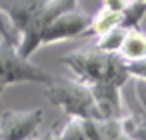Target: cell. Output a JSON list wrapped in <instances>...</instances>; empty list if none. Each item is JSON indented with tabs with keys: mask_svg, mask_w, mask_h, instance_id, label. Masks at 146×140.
Here are the masks:
<instances>
[{
	"mask_svg": "<svg viewBox=\"0 0 146 140\" xmlns=\"http://www.w3.org/2000/svg\"><path fill=\"white\" fill-rule=\"evenodd\" d=\"M74 76L82 78L90 86H124L130 80L126 60L120 54L104 52L96 44L76 48L60 60Z\"/></svg>",
	"mask_w": 146,
	"mask_h": 140,
	"instance_id": "obj_1",
	"label": "cell"
},
{
	"mask_svg": "<svg viewBox=\"0 0 146 140\" xmlns=\"http://www.w3.org/2000/svg\"><path fill=\"white\" fill-rule=\"evenodd\" d=\"M46 88V98L50 104L60 108L66 116H78V118H92L100 120V112L96 106V98L92 92V86L84 82L78 76H54Z\"/></svg>",
	"mask_w": 146,
	"mask_h": 140,
	"instance_id": "obj_2",
	"label": "cell"
},
{
	"mask_svg": "<svg viewBox=\"0 0 146 140\" xmlns=\"http://www.w3.org/2000/svg\"><path fill=\"white\" fill-rule=\"evenodd\" d=\"M52 74L44 68L30 62V58L22 56L18 46L8 40H0V96L4 88L18 82H34V84H50Z\"/></svg>",
	"mask_w": 146,
	"mask_h": 140,
	"instance_id": "obj_3",
	"label": "cell"
},
{
	"mask_svg": "<svg viewBox=\"0 0 146 140\" xmlns=\"http://www.w3.org/2000/svg\"><path fill=\"white\" fill-rule=\"evenodd\" d=\"M44 120L42 108L4 110L0 114V140H34Z\"/></svg>",
	"mask_w": 146,
	"mask_h": 140,
	"instance_id": "obj_4",
	"label": "cell"
},
{
	"mask_svg": "<svg viewBox=\"0 0 146 140\" xmlns=\"http://www.w3.org/2000/svg\"><path fill=\"white\" fill-rule=\"evenodd\" d=\"M88 26H90V16L84 10H80L78 6L68 8V10L60 12L58 16H54L48 22V26L42 30L40 46L54 44V42H60V40H66V38L82 36V34L88 32Z\"/></svg>",
	"mask_w": 146,
	"mask_h": 140,
	"instance_id": "obj_5",
	"label": "cell"
},
{
	"mask_svg": "<svg viewBox=\"0 0 146 140\" xmlns=\"http://www.w3.org/2000/svg\"><path fill=\"white\" fill-rule=\"evenodd\" d=\"M118 54L124 60H136V58L146 56V32L140 30L138 26L128 28L126 34H124V40L120 44Z\"/></svg>",
	"mask_w": 146,
	"mask_h": 140,
	"instance_id": "obj_6",
	"label": "cell"
},
{
	"mask_svg": "<svg viewBox=\"0 0 146 140\" xmlns=\"http://www.w3.org/2000/svg\"><path fill=\"white\" fill-rule=\"evenodd\" d=\"M120 20H122V12H116V10H112V8H108V6H100L98 8V12L94 14V16H90V26H88V32L86 34H92V36H102L104 32H108L110 28H114V26H118L120 24ZM122 26V24H120Z\"/></svg>",
	"mask_w": 146,
	"mask_h": 140,
	"instance_id": "obj_7",
	"label": "cell"
},
{
	"mask_svg": "<svg viewBox=\"0 0 146 140\" xmlns=\"http://www.w3.org/2000/svg\"><path fill=\"white\" fill-rule=\"evenodd\" d=\"M56 140H86V118L66 116L60 128H54Z\"/></svg>",
	"mask_w": 146,
	"mask_h": 140,
	"instance_id": "obj_8",
	"label": "cell"
},
{
	"mask_svg": "<svg viewBox=\"0 0 146 140\" xmlns=\"http://www.w3.org/2000/svg\"><path fill=\"white\" fill-rule=\"evenodd\" d=\"M122 130L134 138V140H146V112L142 114H134V112H128L122 120Z\"/></svg>",
	"mask_w": 146,
	"mask_h": 140,
	"instance_id": "obj_9",
	"label": "cell"
},
{
	"mask_svg": "<svg viewBox=\"0 0 146 140\" xmlns=\"http://www.w3.org/2000/svg\"><path fill=\"white\" fill-rule=\"evenodd\" d=\"M126 30H128V28H124V26H120V24L114 26V28H110L108 32H104L102 36L96 38V46H98L100 50H104V52H114V54H118Z\"/></svg>",
	"mask_w": 146,
	"mask_h": 140,
	"instance_id": "obj_10",
	"label": "cell"
},
{
	"mask_svg": "<svg viewBox=\"0 0 146 140\" xmlns=\"http://www.w3.org/2000/svg\"><path fill=\"white\" fill-rule=\"evenodd\" d=\"M0 32H2V38L4 40H8V42H14L16 46H18V34H16V30H14V26L10 24V20H8V16L4 14V10L0 8Z\"/></svg>",
	"mask_w": 146,
	"mask_h": 140,
	"instance_id": "obj_11",
	"label": "cell"
},
{
	"mask_svg": "<svg viewBox=\"0 0 146 140\" xmlns=\"http://www.w3.org/2000/svg\"><path fill=\"white\" fill-rule=\"evenodd\" d=\"M126 68L130 78H146V56L136 60H126Z\"/></svg>",
	"mask_w": 146,
	"mask_h": 140,
	"instance_id": "obj_12",
	"label": "cell"
},
{
	"mask_svg": "<svg viewBox=\"0 0 146 140\" xmlns=\"http://www.w3.org/2000/svg\"><path fill=\"white\" fill-rule=\"evenodd\" d=\"M104 122H106V130H108L110 140H134V138H130V136L122 130L120 120H104Z\"/></svg>",
	"mask_w": 146,
	"mask_h": 140,
	"instance_id": "obj_13",
	"label": "cell"
},
{
	"mask_svg": "<svg viewBox=\"0 0 146 140\" xmlns=\"http://www.w3.org/2000/svg\"><path fill=\"white\" fill-rule=\"evenodd\" d=\"M134 96L146 112V78H134Z\"/></svg>",
	"mask_w": 146,
	"mask_h": 140,
	"instance_id": "obj_14",
	"label": "cell"
},
{
	"mask_svg": "<svg viewBox=\"0 0 146 140\" xmlns=\"http://www.w3.org/2000/svg\"><path fill=\"white\" fill-rule=\"evenodd\" d=\"M34 140H56V134H54V130H50V132H46L44 136H36Z\"/></svg>",
	"mask_w": 146,
	"mask_h": 140,
	"instance_id": "obj_15",
	"label": "cell"
},
{
	"mask_svg": "<svg viewBox=\"0 0 146 140\" xmlns=\"http://www.w3.org/2000/svg\"><path fill=\"white\" fill-rule=\"evenodd\" d=\"M0 40H4V38H2V32H0Z\"/></svg>",
	"mask_w": 146,
	"mask_h": 140,
	"instance_id": "obj_16",
	"label": "cell"
},
{
	"mask_svg": "<svg viewBox=\"0 0 146 140\" xmlns=\"http://www.w3.org/2000/svg\"><path fill=\"white\" fill-rule=\"evenodd\" d=\"M142 2H146V0H142Z\"/></svg>",
	"mask_w": 146,
	"mask_h": 140,
	"instance_id": "obj_17",
	"label": "cell"
}]
</instances>
